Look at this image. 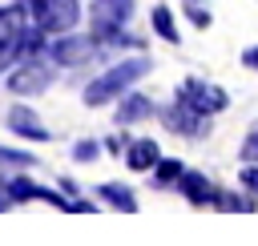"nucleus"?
I'll use <instances>...</instances> for the list:
<instances>
[{
	"label": "nucleus",
	"instance_id": "nucleus-19",
	"mask_svg": "<svg viewBox=\"0 0 258 246\" xmlns=\"http://www.w3.org/2000/svg\"><path fill=\"white\" fill-rule=\"evenodd\" d=\"M242 186H246L250 194H258V165H250V169H242Z\"/></svg>",
	"mask_w": 258,
	"mask_h": 246
},
{
	"label": "nucleus",
	"instance_id": "nucleus-7",
	"mask_svg": "<svg viewBox=\"0 0 258 246\" xmlns=\"http://www.w3.org/2000/svg\"><path fill=\"white\" fill-rule=\"evenodd\" d=\"M48 65H36V60H28L24 69H16L12 73V81H8V89L12 93H40L44 85H48Z\"/></svg>",
	"mask_w": 258,
	"mask_h": 246
},
{
	"label": "nucleus",
	"instance_id": "nucleus-2",
	"mask_svg": "<svg viewBox=\"0 0 258 246\" xmlns=\"http://www.w3.org/2000/svg\"><path fill=\"white\" fill-rule=\"evenodd\" d=\"M28 20L40 32H69L77 24V0H28Z\"/></svg>",
	"mask_w": 258,
	"mask_h": 246
},
{
	"label": "nucleus",
	"instance_id": "nucleus-14",
	"mask_svg": "<svg viewBox=\"0 0 258 246\" xmlns=\"http://www.w3.org/2000/svg\"><path fill=\"white\" fill-rule=\"evenodd\" d=\"M153 28H157L165 40H177V28H173V12H169V8H153Z\"/></svg>",
	"mask_w": 258,
	"mask_h": 246
},
{
	"label": "nucleus",
	"instance_id": "nucleus-17",
	"mask_svg": "<svg viewBox=\"0 0 258 246\" xmlns=\"http://www.w3.org/2000/svg\"><path fill=\"white\" fill-rule=\"evenodd\" d=\"M214 206H226V210H250L254 202L250 198H242V194H218V202Z\"/></svg>",
	"mask_w": 258,
	"mask_h": 246
},
{
	"label": "nucleus",
	"instance_id": "nucleus-1",
	"mask_svg": "<svg viewBox=\"0 0 258 246\" xmlns=\"http://www.w3.org/2000/svg\"><path fill=\"white\" fill-rule=\"evenodd\" d=\"M149 73V60L145 56H133V60H121V65H113V69H105L97 81H89V89H85V101L89 105H105V101H113L117 93H125L137 77H145Z\"/></svg>",
	"mask_w": 258,
	"mask_h": 246
},
{
	"label": "nucleus",
	"instance_id": "nucleus-23",
	"mask_svg": "<svg viewBox=\"0 0 258 246\" xmlns=\"http://www.w3.org/2000/svg\"><path fill=\"white\" fill-rule=\"evenodd\" d=\"M242 60H246L250 69H258V48H246V56H242Z\"/></svg>",
	"mask_w": 258,
	"mask_h": 246
},
{
	"label": "nucleus",
	"instance_id": "nucleus-16",
	"mask_svg": "<svg viewBox=\"0 0 258 246\" xmlns=\"http://www.w3.org/2000/svg\"><path fill=\"white\" fill-rule=\"evenodd\" d=\"M20 40H24V36H20ZM20 40H0V73H4L20 52H24V44H20Z\"/></svg>",
	"mask_w": 258,
	"mask_h": 246
},
{
	"label": "nucleus",
	"instance_id": "nucleus-8",
	"mask_svg": "<svg viewBox=\"0 0 258 246\" xmlns=\"http://www.w3.org/2000/svg\"><path fill=\"white\" fill-rule=\"evenodd\" d=\"M181 194H185L194 206H210V202H218L214 181H210L206 173H198V169H181Z\"/></svg>",
	"mask_w": 258,
	"mask_h": 246
},
{
	"label": "nucleus",
	"instance_id": "nucleus-20",
	"mask_svg": "<svg viewBox=\"0 0 258 246\" xmlns=\"http://www.w3.org/2000/svg\"><path fill=\"white\" fill-rule=\"evenodd\" d=\"M242 153H246V157H258V129H254V133L246 137V145H242Z\"/></svg>",
	"mask_w": 258,
	"mask_h": 246
},
{
	"label": "nucleus",
	"instance_id": "nucleus-18",
	"mask_svg": "<svg viewBox=\"0 0 258 246\" xmlns=\"http://www.w3.org/2000/svg\"><path fill=\"white\" fill-rule=\"evenodd\" d=\"M189 20H194L198 28H206V24H210V12H206L202 4H194V0H189Z\"/></svg>",
	"mask_w": 258,
	"mask_h": 246
},
{
	"label": "nucleus",
	"instance_id": "nucleus-12",
	"mask_svg": "<svg viewBox=\"0 0 258 246\" xmlns=\"http://www.w3.org/2000/svg\"><path fill=\"white\" fill-rule=\"evenodd\" d=\"M20 36H24L20 8H0V40H20Z\"/></svg>",
	"mask_w": 258,
	"mask_h": 246
},
{
	"label": "nucleus",
	"instance_id": "nucleus-11",
	"mask_svg": "<svg viewBox=\"0 0 258 246\" xmlns=\"http://www.w3.org/2000/svg\"><path fill=\"white\" fill-rule=\"evenodd\" d=\"M141 117H149V101H145L141 93H129V97L121 101L117 121H121V125H129V121H141Z\"/></svg>",
	"mask_w": 258,
	"mask_h": 246
},
{
	"label": "nucleus",
	"instance_id": "nucleus-10",
	"mask_svg": "<svg viewBox=\"0 0 258 246\" xmlns=\"http://www.w3.org/2000/svg\"><path fill=\"white\" fill-rule=\"evenodd\" d=\"M125 161H129L133 169H149V165H157V145H153L149 137H141V141H133V145H129Z\"/></svg>",
	"mask_w": 258,
	"mask_h": 246
},
{
	"label": "nucleus",
	"instance_id": "nucleus-15",
	"mask_svg": "<svg viewBox=\"0 0 258 246\" xmlns=\"http://www.w3.org/2000/svg\"><path fill=\"white\" fill-rule=\"evenodd\" d=\"M153 169H157V177H153L157 186H169V181H181V161H157Z\"/></svg>",
	"mask_w": 258,
	"mask_h": 246
},
{
	"label": "nucleus",
	"instance_id": "nucleus-9",
	"mask_svg": "<svg viewBox=\"0 0 258 246\" xmlns=\"http://www.w3.org/2000/svg\"><path fill=\"white\" fill-rule=\"evenodd\" d=\"M8 129L12 133H20V137H28V141H44L48 137V129L36 121V113L32 109H24V105H16V109H8Z\"/></svg>",
	"mask_w": 258,
	"mask_h": 246
},
{
	"label": "nucleus",
	"instance_id": "nucleus-13",
	"mask_svg": "<svg viewBox=\"0 0 258 246\" xmlns=\"http://www.w3.org/2000/svg\"><path fill=\"white\" fill-rule=\"evenodd\" d=\"M101 198H105L109 206H117V210H137V198H133V190H125V186H101Z\"/></svg>",
	"mask_w": 258,
	"mask_h": 246
},
{
	"label": "nucleus",
	"instance_id": "nucleus-21",
	"mask_svg": "<svg viewBox=\"0 0 258 246\" xmlns=\"http://www.w3.org/2000/svg\"><path fill=\"white\" fill-rule=\"evenodd\" d=\"M93 153H97V145H93V141H81V145H77V157H81V161H89Z\"/></svg>",
	"mask_w": 258,
	"mask_h": 246
},
{
	"label": "nucleus",
	"instance_id": "nucleus-3",
	"mask_svg": "<svg viewBox=\"0 0 258 246\" xmlns=\"http://www.w3.org/2000/svg\"><path fill=\"white\" fill-rule=\"evenodd\" d=\"M129 16H133V0H93V32H97V40H117Z\"/></svg>",
	"mask_w": 258,
	"mask_h": 246
},
{
	"label": "nucleus",
	"instance_id": "nucleus-4",
	"mask_svg": "<svg viewBox=\"0 0 258 246\" xmlns=\"http://www.w3.org/2000/svg\"><path fill=\"white\" fill-rule=\"evenodd\" d=\"M177 97L185 101V105H194V109H202L206 117L210 113H218V109H226V93L218 89V85H210V81H198V77H189V81H181V89H177Z\"/></svg>",
	"mask_w": 258,
	"mask_h": 246
},
{
	"label": "nucleus",
	"instance_id": "nucleus-6",
	"mask_svg": "<svg viewBox=\"0 0 258 246\" xmlns=\"http://www.w3.org/2000/svg\"><path fill=\"white\" fill-rule=\"evenodd\" d=\"M93 52H97L93 48V36H60L52 44V60L56 65H85Z\"/></svg>",
	"mask_w": 258,
	"mask_h": 246
},
{
	"label": "nucleus",
	"instance_id": "nucleus-22",
	"mask_svg": "<svg viewBox=\"0 0 258 246\" xmlns=\"http://www.w3.org/2000/svg\"><path fill=\"white\" fill-rule=\"evenodd\" d=\"M8 202H12V194H8V181H4V177H0V210H4V206H8Z\"/></svg>",
	"mask_w": 258,
	"mask_h": 246
},
{
	"label": "nucleus",
	"instance_id": "nucleus-5",
	"mask_svg": "<svg viewBox=\"0 0 258 246\" xmlns=\"http://www.w3.org/2000/svg\"><path fill=\"white\" fill-rule=\"evenodd\" d=\"M161 121H165L173 133H185V137L206 133V113H202V109H194V105H185L181 97H177V105H169V109L161 113Z\"/></svg>",
	"mask_w": 258,
	"mask_h": 246
}]
</instances>
